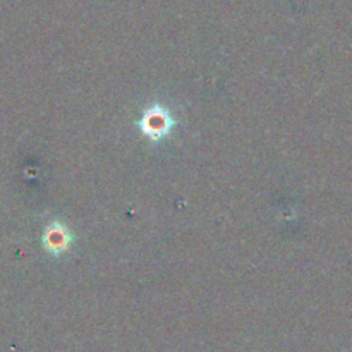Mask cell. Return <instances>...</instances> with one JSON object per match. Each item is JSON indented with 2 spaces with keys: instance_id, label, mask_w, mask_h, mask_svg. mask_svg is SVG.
Listing matches in <instances>:
<instances>
[{
  "instance_id": "obj_1",
  "label": "cell",
  "mask_w": 352,
  "mask_h": 352,
  "mask_svg": "<svg viewBox=\"0 0 352 352\" xmlns=\"http://www.w3.org/2000/svg\"><path fill=\"white\" fill-rule=\"evenodd\" d=\"M170 126V117L162 109H151L150 112H146V116L143 119V131L151 140H160L162 136H165L168 133Z\"/></svg>"
},
{
  "instance_id": "obj_2",
  "label": "cell",
  "mask_w": 352,
  "mask_h": 352,
  "mask_svg": "<svg viewBox=\"0 0 352 352\" xmlns=\"http://www.w3.org/2000/svg\"><path fill=\"white\" fill-rule=\"evenodd\" d=\"M69 244V236L65 232V229L58 227H52V229L47 230V236H45V246L50 248V251L54 253H58V251H64Z\"/></svg>"
}]
</instances>
